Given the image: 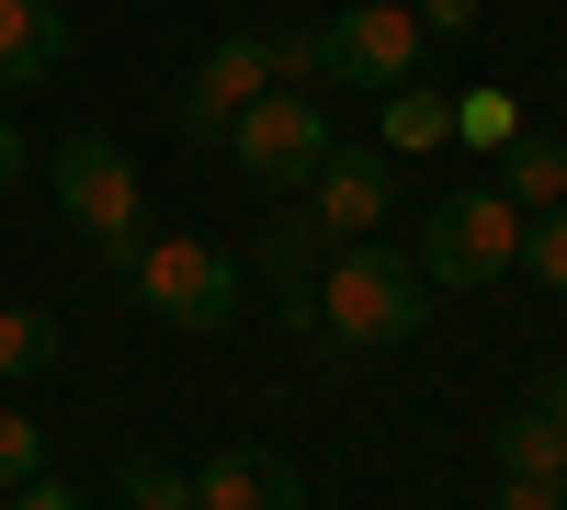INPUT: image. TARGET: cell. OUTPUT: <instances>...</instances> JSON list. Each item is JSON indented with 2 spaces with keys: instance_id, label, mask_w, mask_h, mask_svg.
<instances>
[{
  "instance_id": "obj_24",
  "label": "cell",
  "mask_w": 567,
  "mask_h": 510,
  "mask_svg": "<svg viewBox=\"0 0 567 510\" xmlns=\"http://www.w3.org/2000/svg\"><path fill=\"white\" fill-rule=\"evenodd\" d=\"M23 170H34V148H23V125H12V114H0V194H12V181H23Z\"/></svg>"
},
{
  "instance_id": "obj_15",
  "label": "cell",
  "mask_w": 567,
  "mask_h": 510,
  "mask_svg": "<svg viewBox=\"0 0 567 510\" xmlns=\"http://www.w3.org/2000/svg\"><path fill=\"white\" fill-rule=\"evenodd\" d=\"M58 363V318L45 306H0V386H34Z\"/></svg>"
},
{
  "instance_id": "obj_16",
  "label": "cell",
  "mask_w": 567,
  "mask_h": 510,
  "mask_svg": "<svg viewBox=\"0 0 567 510\" xmlns=\"http://www.w3.org/2000/svg\"><path fill=\"white\" fill-rule=\"evenodd\" d=\"M454 136H465L477 159H499L511 136H523V103H511V91H465V103H454Z\"/></svg>"
},
{
  "instance_id": "obj_21",
  "label": "cell",
  "mask_w": 567,
  "mask_h": 510,
  "mask_svg": "<svg viewBox=\"0 0 567 510\" xmlns=\"http://www.w3.org/2000/svg\"><path fill=\"white\" fill-rule=\"evenodd\" d=\"M261 45H272V80H329L318 69V34H261Z\"/></svg>"
},
{
  "instance_id": "obj_4",
  "label": "cell",
  "mask_w": 567,
  "mask_h": 510,
  "mask_svg": "<svg viewBox=\"0 0 567 510\" xmlns=\"http://www.w3.org/2000/svg\"><path fill=\"white\" fill-rule=\"evenodd\" d=\"M125 284H136V306H148L159 330H227V318H239V261L216 239H148L125 261Z\"/></svg>"
},
{
  "instance_id": "obj_13",
  "label": "cell",
  "mask_w": 567,
  "mask_h": 510,
  "mask_svg": "<svg viewBox=\"0 0 567 510\" xmlns=\"http://www.w3.org/2000/svg\"><path fill=\"white\" fill-rule=\"evenodd\" d=\"M420 148H454V91H432V80L386 91V159H420Z\"/></svg>"
},
{
  "instance_id": "obj_8",
  "label": "cell",
  "mask_w": 567,
  "mask_h": 510,
  "mask_svg": "<svg viewBox=\"0 0 567 510\" xmlns=\"http://www.w3.org/2000/svg\"><path fill=\"white\" fill-rule=\"evenodd\" d=\"M250 261L272 272L284 318H296V330L318 341V272L341 261V239H329V227H318V205H307V194H272V205H261V239H250Z\"/></svg>"
},
{
  "instance_id": "obj_2",
  "label": "cell",
  "mask_w": 567,
  "mask_h": 510,
  "mask_svg": "<svg viewBox=\"0 0 567 510\" xmlns=\"http://www.w3.org/2000/svg\"><path fill=\"white\" fill-rule=\"evenodd\" d=\"M45 181H58V216L91 239L103 272H125L136 250H148V194H136V159L114 148V136H69V148L45 159Z\"/></svg>"
},
{
  "instance_id": "obj_19",
  "label": "cell",
  "mask_w": 567,
  "mask_h": 510,
  "mask_svg": "<svg viewBox=\"0 0 567 510\" xmlns=\"http://www.w3.org/2000/svg\"><path fill=\"white\" fill-rule=\"evenodd\" d=\"M34 477H45V431L23 408H0V488H34Z\"/></svg>"
},
{
  "instance_id": "obj_23",
  "label": "cell",
  "mask_w": 567,
  "mask_h": 510,
  "mask_svg": "<svg viewBox=\"0 0 567 510\" xmlns=\"http://www.w3.org/2000/svg\"><path fill=\"white\" fill-rule=\"evenodd\" d=\"M0 510H91V499H80V488H58V477H34V488H12Z\"/></svg>"
},
{
  "instance_id": "obj_20",
  "label": "cell",
  "mask_w": 567,
  "mask_h": 510,
  "mask_svg": "<svg viewBox=\"0 0 567 510\" xmlns=\"http://www.w3.org/2000/svg\"><path fill=\"white\" fill-rule=\"evenodd\" d=\"M409 12H420V34H432V45H454V34H477V0H409Z\"/></svg>"
},
{
  "instance_id": "obj_14",
  "label": "cell",
  "mask_w": 567,
  "mask_h": 510,
  "mask_svg": "<svg viewBox=\"0 0 567 510\" xmlns=\"http://www.w3.org/2000/svg\"><path fill=\"white\" fill-rule=\"evenodd\" d=\"M499 477H567V431L545 420L534 397H523V408L499 420Z\"/></svg>"
},
{
  "instance_id": "obj_10",
  "label": "cell",
  "mask_w": 567,
  "mask_h": 510,
  "mask_svg": "<svg viewBox=\"0 0 567 510\" xmlns=\"http://www.w3.org/2000/svg\"><path fill=\"white\" fill-rule=\"evenodd\" d=\"M194 510H307V477L261 443H227V454L194 466Z\"/></svg>"
},
{
  "instance_id": "obj_3",
  "label": "cell",
  "mask_w": 567,
  "mask_h": 510,
  "mask_svg": "<svg viewBox=\"0 0 567 510\" xmlns=\"http://www.w3.org/2000/svg\"><path fill=\"white\" fill-rule=\"evenodd\" d=\"M409 261L432 272V284L477 295V284H499V272H523V205H511L499 181H477V194H443Z\"/></svg>"
},
{
  "instance_id": "obj_9",
  "label": "cell",
  "mask_w": 567,
  "mask_h": 510,
  "mask_svg": "<svg viewBox=\"0 0 567 510\" xmlns=\"http://www.w3.org/2000/svg\"><path fill=\"white\" fill-rule=\"evenodd\" d=\"M307 205H318V227L329 239H374V216L398 205V170H386V148H329V170L307 181Z\"/></svg>"
},
{
  "instance_id": "obj_11",
  "label": "cell",
  "mask_w": 567,
  "mask_h": 510,
  "mask_svg": "<svg viewBox=\"0 0 567 510\" xmlns=\"http://www.w3.org/2000/svg\"><path fill=\"white\" fill-rule=\"evenodd\" d=\"M58 58H69V12L58 0H0V91L58 80Z\"/></svg>"
},
{
  "instance_id": "obj_22",
  "label": "cell",
  "mask_w": 567,
  "mask_h": 510,
  "mask_svg": "<svg viewBox=\"0 0 567 510\" xmlns=\"http://www.w3.org/2000/svg\"><path fill=\"white\" fill-rule=\"evenodd\" d=\"M488 510H567V499H556V477H499Z\"/></svg>"
},
{
  "instance_id": "obj_7",
  "label": "cell",
  "mask_w": 567,
  "mask_h": 510,
  "mask_svg": "<svg viewBox=\"0 0 567 510\" xmlns=\"http://www.w3.org/2000/svg\"><path fill=\"white\" fill-rule=\"evenodd\" d=\"M261 91H272V45L261 34H216L205 69L171 91V136H182V148H227V125H239Z\"/></svg>"
},
{
  "instance_id": "obj_6",
  "label": "cell",
  "mask_w": 567,
  "mask_h": 510,
  "mask_svg": "<svg viewBox=\"0 0 567 510\" xmlns=\"http://www.w3.org/2000/svg\"><path fill=\"white\" fill-rule=\"evenodd\" d=\"M329 148H341V136H329V114L307 103V91H261V103L227 125V159H239L261 194H307V181L329 170Z\"/></svg>"
},
{
  "instance_id": "obj_25",
  "label": "cell",
  "mask_w": 567,
  "mask_h": 510,
  "mask_svg": "<svg viewBox=\"0 0 567 510\" xmlns=\"http://www.w3.org/2000/svg\"><path fill=\"white\" fill-rule=\"evenodd\" d=\"M534 408H545V420L567 431V363H545V386H534Z\"/></svg>"
},
{
  "instance_id": "obj_5",
  "label": "cell",
  "mask_w": 567,
  "mask_h": 510,
  "mask_svg": "<svg viewBox=\"0 0 567 510\" xmlns=\"http://www.w3.org/2000/svg\"><path fill=\"white\" fill-rule=\"evenodd\" d=\"M420 58H432V34H420L409 0H352V12L318 23V69L352 80V91H374V103H386V91H409Z\"/></svg>"
},
{
  "instance_id": "obj_18",
  "label": "cell",
  "mask_w": 567,
  "mask_h": 510,
  "mask_svg": "<svg viewBox=\"0 0 567 510\" xmlns=\"http://www.w3.org/2000/svg\"><path fill=\"white\" fill-rule=\"evenodd\" d=\"M125 510H194V477L159 454H125Z\"/></svg>"
},
{
  "instance_id": "obj_26",
  "label": "cell",
  "mask_w": 567,
  "mask_h": 510,
  "mask_svg": "<svg viewBox=\"0 0 567 510\" xmlns=\"http://www.w3.org/2000/svg\"><path fill=\"white\" fill-rule=\"evenodd\" d=\"M556 499H567V477H556Z\"/></svg>"
},
{
  "instance_id": "obj_12",
  "label": "cell",
  "mask_w": 567,
  "mask_h": 510,
  "mask_svg": "<svg viewBox=\"0 0 567 510\" xmlns=\"http://www.w3.org/2000/svg\"><path fill=\"white\" fill-rule=\"evenodd\" d=\"M499 194L511 205H523V216H545V205H567V136H511V148H499Z\"/></svg>"
},
{
  "instance_id": "obj_1",
  "label": "cell",
  "mask_w": 567,
  "mask_h": 510,
  "mask_svg": "<svg viewBox=\"0 0 567 510\" xmlns=\"http://www.w3.org/2000/svg\"><path fill=\"white\" fill-rule=\"evenodd\" d=\"M420 318H432V272L409 250L352 239L318 272V341H341V352H398V341H420Z\"/></svg>"
},
{
  "instance_id": "obj_17",
  "label": "cell",
  "mask_w": 567,
  "mask_h": 510,
  "mask_svg": "<svg viewBox=\"0 0 567 510\" xmlns=\"http://www.w3.org/2000/svg\"><path fill=\"white\" fill-rule=\"evenodd\" d=\"M523 272L545 295H567V205H545V216H523Z\"/></svg>"
}]
</instances>
